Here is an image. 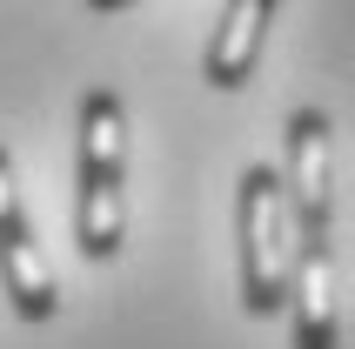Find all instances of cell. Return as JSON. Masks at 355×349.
I'll return each mask as SVG.
<instances>
[{
	"mask_svg": "<svg viewBox=\"0 0 355 349\" xmlns=\"http://www.w3.org/2000/svg\"><path fill=\"white\" fill-rule=\"evenodd\" d=\"M128 108L114 88L80 95V155H74V249L80 262H114L128 235Z\"/></svg>",
	"mask_w": 355,
	"mask_h": 349,
	"instance_id": "1",
	"label": "cell"
},
{
	"mask_svg": "<svg viewBox=\"0 0 355 349\" xmlns=\"http://www.w3.org/2000/svg\"><path fill=\"white\" fill-rule=\"evenodd\" d=\"M235 242H241V309L282 316L295 282V215L282 195V168H241L235 188Z\"/></svg>",
	"mask_w": 355,
	"mask_h": 349,
	"instance_id": "2",
	"label": "cell"
},
{
	"mask_svg": "<svg viewBox=\"0 0 355 349\" xmlns=\"http://www.w3.org/2000/svg\"><path fill=\"white\" fill-rule=\"evenodd\" d=\"M282 195H288V215H295V242L329 235V222H336V141H329V115L322 108H295L288 115Z\"/></svg>",
	"mask_w": 355,
	"mask_h": 349,
	"instance_id": "3",
	"label": "cell"
},
{
	"mask_svg": "<svg viewBox=\"0 0 355 349\" xmlns=\"http://www.w3.org/2000/svg\"><path fill=\"white\" fill-rule=\"evenodd\" d=\"M0 289H7V302H14L20 323H47V316L60 309L47 255H40L34 229H27V209H20V181H14L7 148H0Z\"/></svg>",
	"mask_w": 355,
	"mask_h": 349,
	"instance_id": "4",
	"label": "cell"
},
{
	"mask_svg": "<svg viewBox=\"0 0 355 349\" xmlns=\"http://www.w3.org/2000/svg\"><path fill=\"white\" fill-rule=\"evenodd\" d=\"M282 0H228L208 34V54H201V81L208 88H248L261 60V40H268V20H275Z\"/></svg>",
	"mask_w": 355,
	"mask_h": 349,
	"instance_id": "5",
	"label": "cell"
},
{
	"mask_svg": "<svg viewBox=\"0 0 355 349\" xmlns=\"http://www.w3.org/2000/svg\"><path fill=\"white\" fill-rule=\"evenodd\" d=\"M288 316H295V349H336V249H329V235L295 242Z\"/></svg>",
	"mask_w": 355,
	"mask_h": 349,
	"instance_id": "6",
	"label": "cell"
},
{
	"mask_svg": "<svg viewBox=\"0 0 355 349\" xmlns=\"http://www.w3.org/2000/svg\"><path fill=\"white\" fill-rule=\"evenodd\" d=\"M87 7H94V14H114V7H135V0H87Z\"/></svg>",
	"mask_w": 355,
	"mask_h": 349,
	"instance_id": "7",
	"label": "cell"
}]
</instances>
